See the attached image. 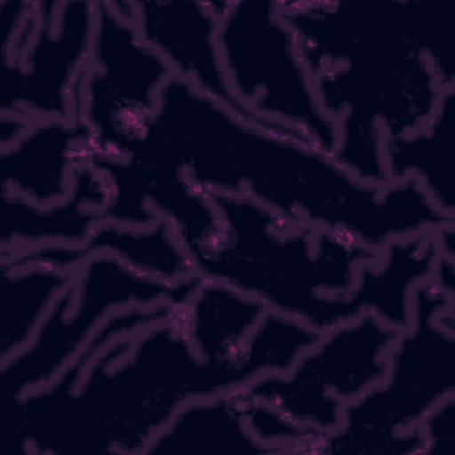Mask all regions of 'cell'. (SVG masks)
<instances>
[{"label": "cell", "mask_w": 455, "mask_h": 455, "mask_svg": "<svg viewBox=\"0 0 455 455\" xmlns=\"http://www.w3.org/2000/svg\"><path fill=\"white\" fill-rule=\"evenodd\" d=\"M112 194L105 219L149 226L151 210L194 188L247 197L267 210L352 236L371 251L455 224L414 180L371 185L307 140L258 126L171 76L153 116L121 158L94 156Z\"/></svg>", "instance_id": "1"}, {"label": "cell", "mask_w": 455, "mask_h": 455, "mask_svg": "<svg viewBox=\"0 0 455 455\" xmlns=\"http://www.w3.org/2000/svg\"><path fill=\"white\" fill-rule=\"evenodd\" d=\"M180 311L110 343L98 332L55 380L5 403L14 448L23 455H142L185 403L283 373L320 338L267 311L242 355L210 361L192 347Z\"/></svg>", "instance_id": "2"}, {"label": "cell", "mask_w": 455, "mask_h": 455, "mask_svg": "<svg viewBox=\"0 0 455 455\" xmlns=\"http://www.w3.org/2000/svg\"><path fill=\"white\" fill-rule=\"evenodd\" d=\"M318 103L336 124L334 158L387 183L384 144L421 128L455 87L423 2H284Z\"/></svg>", "instance_id": "3"}, {"label": "cell", "mask_w": 455, "mask_h": 455, "mask_svg": "<svg viewBox=\"0 0 455 455\" xmlns=\"http://www.w3.org/2000/svg\"><path fill=\"white\" fill-rule=\"evenodd\" d=\"M208 197L220 217V235L192 259L199 277L226 283L320 334L366 311L395 331L409 325L412 291L435 261L421 236L371 251L247 197Z\"/></svg>", "instance_id": "4"}, {"label": "cell", "mask_w": 455, "mask_h": 455, "mask_svg": "<svg viewBox=\"0 0 455 455\" xmlns=\"http://www.w3.org/2000/svg\"><path fill=\"white\" fill-rule=\"evenodd\" d=\"M455 395V297L427 279L412 291L384 379L343 409L341 425L313 455H423V418Z\"/></svg>", "instance_id": "5"}, {"label": "cell", "mask_w": 455, "mask_h": 455, "mask_svg": "<svg viewBox=\"0 0 455 455\" xmlns=\"http://www.w3.org/2000/svg\"><path fill=\"white\" fill-rule=\"evenodd\" d=\"M219 52L228 89L240 107L334 155L336 124L318 103L281 0H222Z\"/></svg>", "instance_id": "6"}, {"label": "cell", "mask_w": 455, "mask_h": 455, "mask_svg": "<svg viewBox=\"0 0 455 455\" xmlns=\"http://www.w3.org/2000/svg\"><path fill=\"white\" fill-rule=\"evenodd\" d=\"M199 279L167 284L110 254L84 259L32 341L0 363L5 403L55 380L117 311L162 304L183 307Z\"/></svg>", "instance_id": "7"}, {"label": "cell", "mask_w": 455, "mask_h": 455, "mask_svg": "<svg viewBox=\"0 0 455 455\" xmlns=\"http://www.w3.org/2000/svg\"><path fill=\"white\" fill-rule=\"evenodd\" d=\"M396 334L377 315L361 313L322 332L290 370L263 375L242 393L322 439L341 425L348 403L384 379Z\"/></svg>", "instance_id": "8"}, {"label": "cell", "mask_w": 455, "mask_h": 455, "mask_svg": "<svg viewBox=\"0 0 455 455\" xmlns=\"http://www.w3.org/2000/svg\"><path fill=\"white\" fill-rule=\"evenodd\" d=\"M171 76L165 60L140 39L130 0L98 2L75 114L89 133L91 156L121 158L156 110Z\"/></svg>", "instance_id": "9"}, {"label": "cell", "mask_w": 455, "mask_h": 455, "mask_svg": "<svg viewBox=\"0 0 455 455\" xmlns=\"http://www.w3.org/2000/svg\"><path fill=\"white\" fill-rule=\"evenodd\" d=\"M94 2H34L20 34L0 46V112L75 119L96 27Z\"/></svg>", "instance_id": "10"}, {"label": "cell", "mask_w": 455, "mask_h": 455, "mask_svg": "<svg viewBox=\"0 0 455 455\" xmlns=\"http://www.w3.org/2000/svg\"><path fill=\"white\" fill-rule=\"evenodd\" d=\"M220 11L222 0H130L132 20L140 39L165 60L172 76L220 101L243 119L279 132L251 116L228 89L219 52Z\"/></svg>", "instance_id": "11"}, {"label": "cell", "mask_w": 455, "mask_h": 455, "mask_svg": "<svg viewBox=\"0 0 455 455\" xmlns=\"http://www.w3.org/2000/svg\"><path fill=\"white\" fill-rule=\"evenodd\" d=\"M94 254L116 256L133 270L167 284L199 277L187 247L165 219H158L146 228L105 220L94 228L82 245H43L0 252V261L76 270L84 259Z\"/></svg>", "instance_id": "12"}, {"label": "cell", "mask_w": 455, "mask_h": 455, "mask_svg": "<svg viewBox=\"0 0 455 455\" xmlns=\"http://www.w3.org/2000/svg\"><path fill=\"white\" fill-rule=\"evenodd\" d=\"M91 155L89 133L76 117L37 119L12 146L0 149L2 192L39 206L60 203Z\"/></svg>", "instance_id": "13"}, {"label": "cell", "mask_w": 455, "mask_h": 455, "mask_svg": "<svg viewBox=\"0 0 455 455\" xmlns=\"http://www.w3.org/2000/svg\"><path fill=\"white\" fill-rule=\"evenodd\" d=\"M110 183L89 160L76 176L71 194L50 206L2 192L0 252L43 245H82L98 224L110 201Z\"/></svg>", "instance_id": "14"}, {"label": "cell", "mask_w": 455, "mask_h": 455, "mask_svg": "<svg viewBox=\"0 0 455 455\" xmlns=\"http://www.w3.org/2000/svg\"><path fill=\"white\" fill-rule=\"evenodd\" d=\"M142 455H275L247 427L243 402L228 393L185 403Z\"/></svg>", "instance_id": "15"}, {"label": "cell", "mask_w": 455, "mask_h": 455, "mask_svg": "<svg viewBox=\"0 0 455 455\" xmlns=\"http://www.w3.org/2000/svg\"><path fill=\"white\" fill-rule=\"evenodd\" d=\"M453 126L455 87H450L421 128L396 139H386L384 144L387 181L414 180L448 219H455Z\"/></svg>", "instance_id": "16"}, {"label": "cell", "mask_w": 455, "mask_h": 455, "mask_svg": "<svg viewBox=\"0 0 455 455\" xmlns=\"http://www.w3.org/2000/svg\"><path fill=\"white\" fill-rule=\"evenodd\" d=\"M268 309L240 290L201 277L180 311V320L196 352L210 361L242 355L247 339Z\"/></svg>", "instance_id": "17"}, {"label": "cell", "mask_w": 455, "mask_h": 455, "mask_svg": "<svg viewBox=\"0 0 455 455\" xmlns=\"http://www.w3.org/2000/svg\"><path fill=\"white\" fill-rule=\"evenodd\" d=\"M0 363H4L32 341L57 299L75 281L76 270H60L37 263L0 261Z\"/></svg>", "instance_id": "18"}, {"label": "cell", "mask_w": 455, "mask_h": 455, "mask_svg": "<svg viewBox=\"0 0 455 455\" xmlns=\"http://www.w3.org/2000/svg\"><path fill=\"white\" fill-rule=\"evenodd\" d=\"M419 432L425 441L423 455L444 450L455 435V395L437 403L419 423Z\"/></svg>", "instance_id": "19"}, {"label": "cell", "mask_w": 455, "mask_h": 455, "mask_svg": "<svg viewBox=\"0 0 455 455\" xmlns=\"http://www.w3.org/2000/svg\"><path fill=\"white\" fill-rule=\"evenodd\" d=\"M34 123V119H28L20 114L12 112H0V149H5L12 146Z\"/></svg>", "instance_id": "20"}]
</instances>
